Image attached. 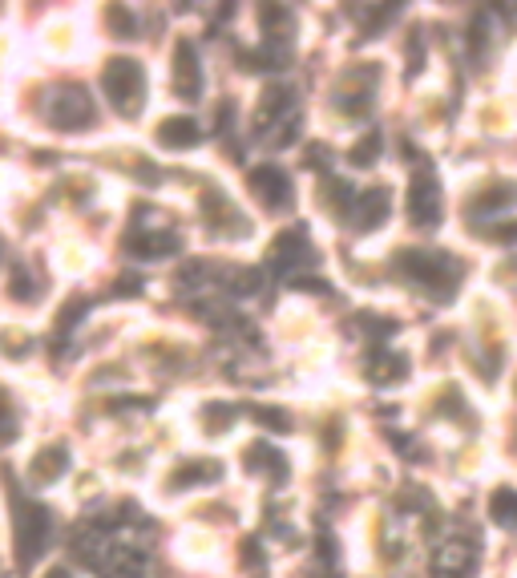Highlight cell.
<instances>
[{"instance_id":"4fadbf2b","label":"cell","mask_w":517,"mask_h":578,"mask_svg":"<svg viewBox=\"0 0 517 578\" xmlns=\"http://www.w3.org/2000/svg\"><path fill=\"white\" fill-rule=\"evenodd\" d=\"M376 150H380V138L372 134V138H364V142L352 150V162H356V166H368V162H376Z\"/></svg>"},{"instance_id":"7c38bea8","label":"cell","mask_w":517,"mask_h":578,"mask_svg":"<svg viewBox=\"0 0 517 578\" xmlns=\"http://www.w3.org/2000/svg\"><path fill=\"white\" fill-rule=\"evenodd\" d=\"M509 203H517V190L513 186H497V190H489V195H481L477 203H473V211L477 215H489V211H501V207H509Z\"/></svg>"},{"instance_id":"8992f818","label":"cell","mask_w":517,"mask_h":578,"mask_svg":"<svg viewBox=\"0 0 517 578\" xmlns=\"http://www.w3.org/2000/svg\"><path fill=\"white\" fill-rule=\"evenodd\" d=\"M89 98H85V93L81 89H61L57 93V102H53V118H57V126H85L89 122Z\"/></svg>"},{"instance_id":"9c48e42d","label":"cell","mask_w":517,"mask_h":578,"mask_svg":"<svg viewBox=\"0 0 517 578\" xmlns=\"http://www.w3.org/2000/svg\"><path fill=\"white\" fill-rule=\"evenodd\" d=\"M384 211H388V190L384 186H376L372 195H364L360 199V227L368 231V227H376L380 219H384Z\"/></svg>"},{"instance_id":"8fae6325","label":"cell","mask_w":517,"mask_h":578,"mask_svg":"<svg viewBox=\"0 0 517 578\" xmlns=\"http://www.w3.org/2000/svg\"><path fill=\"white\" fill-rule=\"evenodd\" d=\"M493 518H497L501 526H513V530H517V494H513V490H497V494H493Z\"/></svg>"},{"instance_id":"52a82bcc","label":"cell","mask_w":517,"mask_h":578,"mask_svg":"<svg viewBox=\"0 0 517 578\" xmlns=\"http://www.w3.org/2000/svg\"><path fill=\"white\" fill-rule=\"evenodd\" d=\"M158 142L162 146H194L198 142V126L190 118H170L162 130H158Z\"/></svg>"},{"instance_id":"30bf717a","label":"cell","mask_w":517,"mask_h":578,"mask_svg":"<svg viewBox=\"0 0 517 578\" xmlns=\"http://www.w3.org/2000/svg\"><path fill=\"white\" fill-rule=\"evenodd\" d=\"M65 461H69V453H65L61 445H53V449L37 453V461H33V473H37V481H57V473L65 469Z\"/></svg>"},{"instance_id":"277c9868","label":"cell","mask_w":517,"mask_h":578,"mask_svg":"<svg viewBox=\"0 0 517 578\" xmlns=\"http://www.w3.org/2000/svg\"><path fill=\"white\" fill-rule=\"evenodd\" d=\"M408 215L417 219V223H433L441 215V186L433 178H417L408 186Z\"/></svg>"},{"instance_id":"5bb4252c","label":"cell","mask_w":517,"mask_h":578,"mask_svg":"<svg viewBox=\"0 0 517 578\" xmlns=\"http://www.w3.org/2000/svg\"><path fill=\"white\" fill-rule=\"evenodd\" d=\"M53 578H65V574H61V570H57V574H53Z\"/></svg>"},{"instance_id":"ba28073f","label":"cell","mask_w":517,"mask_h":578,"mask_svg":"<svg viewBox=\"0 0 517 578\" xmlns=\"http://www.w3.org/2000/svg\"><path fill=\"white\" fill-rule=\"evenodd\" d=\"M303 251H307L303 235H299V231H287V235L271 247V259H275V267H291V263H303V259H307Z\"/></svg>"},{"instance_id":"7a4b0ae2","label":"cell","mask_w":517,"mask_h":578,"mask_svg":"<svg viewBox=\"0 0 517 578\" xmlns=\"http://www.w3.org/2000/svg\"><path fill=\"white\" fill-rule=\"evenodd\" d=\"M13 526H17V558L21 566H33L49 542V514L41 506H17Z\"/></svg>"},{"instance_id":"3957f363","label":"cell","mask_w":517,"mask_h":578,"mask_svg":"<svg viewBox=\"0 0 517 578\" xmlns=\"http://www.w3.org/2000/svg\"><path fill=\"white\" fill-rule=\"evenodd\" d=\"M251 186H255V195L263 199V207L271 211H283L291 203V182L279 166H255L251 170Z\"/></svg>"},{"instance_id":"5b68a950","label":"cell","mask_w":517,"mask_h":578,"mask_svg":"<svg viewBox=\"0 0 517 578\" xmlns=\"http://www.w3.org/2000/svg\"><path fill=\"white\" fill-rule=\"evenodd\" d=\"M174 85L182 98H198L202 77H198V57H194L190 41H178V49H174Z\"/></svg>"},{"instance_id":"6da1fadb","label":"cell","mask_w":517,"mask_h":578,"mask_svg":"<svg viewBox=\"0 0 517 578\" xmlns=\"http://www.w3.org/2000/svg\"><path fill=\"white\" fill-rule=\"evenodd\" d=\"M101 77H106V93H110L114 110L134 118L142 110V98H146V69L134 57H114Z\"/></svg>"}]
</instances>
